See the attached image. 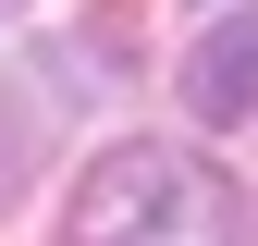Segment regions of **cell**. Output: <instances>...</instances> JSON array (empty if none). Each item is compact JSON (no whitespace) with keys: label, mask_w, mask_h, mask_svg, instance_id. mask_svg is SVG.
<instances>
[{"label":"cell","mask_w":258,"mask_h":246,"mask_svg":"<svg viewBox=\"0 0 258 246\" xmlns=\"http://www.w3.org/2000/svg\"><path fill=\"white\" fill-rule=\"evenodd\" d=\"M61 246H246V197L197 160V148L136 136V148H111V160L74 184Z\"/></svg>","instance_id":"obj_1"},{"label":"cell","mask_w":258,"mask_h":246,"mask_svg":"<svg viewBox=\"0 0 258 246\" xmlns=\"http://www.w3.org/2000/svg\"><path fill=\"white\" fill-rule=\"evenodd\" d=\"M184 99H197V123H246L258 111V0L221 13L209 37L184 49Z\"/></svg>","instance_id":"obj_2"},{"label":"cell","mask_w":258,"mask_h":246,"mask_svg":"<svg viewBox=\"0 0 258 246\" xmlns=\"http://www.w3.org/2000/svg\"><path fill=\"white\" fill-rule=\"evenodd\" d=\"M0 13H25V0H0Z\"/></svg>","instance_id":"obj_3"}]
</instances>
